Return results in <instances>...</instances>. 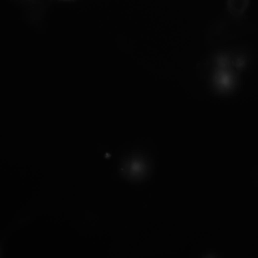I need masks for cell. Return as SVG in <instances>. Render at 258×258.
I'll use <instances>...</instances> for the list:
<instances>
[{
	"label": "cell",
	"instance_id": "cell-1",
	"mask_svg": "<svg viewBox=\"0 0 258 258\" xmlns=\"http://www.w3.org/2000/svg\"><path fill=\"white\" fill-rule=\"evenodd\" d=\"M250 0H226L227 12L233 17L239 18L247 10Z\"/></svg>",
	"mask_w": 258,
	"mask_h": 258
},
{
	"label": "cell",
	"instance_id": "cell-2",
	"mask_svg": "<svg viewBox=\"0 0 258 258\" xmlns=\"http://www.w3.org/2000/svg\"><path fill=\"white\" fill-rule=\"evenodd\" d=\"M24 7L28 8H37L40 7L43 0H16Z\"/></svg>",
	"mask_w": 258,
	"mask_h": 258
},
{
	"label": "cell",
	"instance_id": "cell-3",
	"mask_svg": "<svg viewBox=\"0 0 258 258\" xmlns=\"http://www.w3.org/2000/svg\"><path fill=\"white\" fill-rule=\"evenodd\" d=\"M57 1H61V2H71V1H73L74 0H57Z\"/></svg>",
	"mask_w": 258,
	"mask_h": 258
}]
</instances>
